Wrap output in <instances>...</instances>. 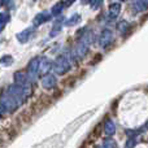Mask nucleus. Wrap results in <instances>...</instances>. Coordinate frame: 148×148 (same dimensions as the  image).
<instances>
[{
    "label": "nucleus",
    "mask_w": 148,
    "mask_h": 148,
    "mask_svg": "<svg viewBox=\"0 0 148 148\" xmlns=\"http://www.w3.org/2000/svg\"><path fill=\"white\" fill-rule=\"evenodd\" d=\"M1 4H3V3H0V5H1Z\"/></svg>",
    "instance_id": "19"
},
{
    "label": "nucleus",
    "mask_w": 148,
    "mask_h": 148,
    "mask_svg": "<svg viewBox=\"0 0 148 148\" xmlns=\"http://www.w3.org/2000/svg\"><path fill=\"white\" fill-rule=\"evenodd\" d=\"M120 12H121V3H118V1L112 3L109 5V10H108V18L110 21L116 20L118 17V14H120Z\"/></svg>",
    "instance_id": "7"
},
{
    "label": "nucleus",
    "mask_w": 148,
    "mask_h": 148,
    "mask_svg": "<svg viewBox=\"0 0 148 148\" xmlns=\"http://www.w3.org/2000/svg\"><path fill=\"white\" fill-rule=\"evenodd\" d=\"M87 51H88V46L82 43V42H78L77 46L74 47L72 51V57L75 61H79V60H82L87 55Z\"/></svg>",
    "instance_id": "2"
},
{
    "label": "nucleus",
    "mask_w": 148,
    "mask_h": 148,
    "mask_svg": "<svg viewBox=\"0 0 148 148\" xmlns=\"http://www.w3.org/2000/svg\"><path fill=\"white\" fill-rule=\"evenodd\" d=\"M52 17H53V14H52L51 12H48V10H43V12L38 13V14L35 16V18H34V25L40 26V25H43V23L51 21Z\"/></svg>",
    "instance_id": "5"
},
{
    "label": "nucleus",
    "mask_w": 148,
    "mask_h": 148,
    "mask_svg": "<svg viewBox=\"0 0 148 148\" xmlns=\"http://www.w3.org/2000/svg\"><path fill=\"white\" fill-rule=\"evenodd\" d=\"M103 148H117V143L113 139H107V140H104Z\"/></svg>",
    "instance_id": "16"
},
{
    "label": "nucleus",
    "mask_w": 148,
    "mask_h": 148,
    "mask_svg": "<svg viewBox=\"0 0 148 148\" xmlns=\"http://www.w3.org/2000/svg\"><path fill=\"white\" fill-rule=\"evenodd\" d=\"M9 21V13L8 12H0V31H3V29L5 27V25Z\"/></svg>",
    "instance_id": "13"
},
{
    "label": "nucleus",
    "mask_w": 148,
    "mask_h": 148,
    "mask_svg": "<svg viewBox=\"0 0 148 148\" xmlns=\"http://www.w3.org/2000/svg\"><path fill=\"white\" fill-rule=\"evenodd\" d=\"M42 86L46 90H53L57 86V81L56 77L53 74H46V75L42 78Z\"/></svg>",
    "instance_id": "6"
},
{
    "label": "nucleus",
    "mask_w": 148,
    "mask_h": 148,
    "mask_svg": "<svg viewBox=\"0 0 148 148\" xmlns=\"http://www.w3.org/2000/svg\"><path fill=\"white\" fill-rule=\"evenodd\" d=\"M79 21H81V16H79L78 13H75V14L70 16L69 18H66L64 23H65L66 26H74V25H77Z\"/></svg>",
    "instance_id": "11"
},
{
    "label": "nucleus",
    "mask_w": 148,
    "mask_h": 148,
    "mask_svg": "<svg viewBox=\"0 0 148 148\" xmlns=\"http://www.w3.org/2000/svg\"><path fill=\"white\" fill-rule=\"evenodd\" d=\"M104 133L107 134L108 136H112L113 134L116 133V125H114V122H113V120H110V118L105 120V122H104Z\"/></svg>",
    "instance_id": "9"
},
{
    "label": "nucleus",
    "mask_w": 148,
    "mask_h": 148,
    "mask_svg": "<svg viewBox=\"0 0 148 148\" xmlns=\"http://www.w3.org/2000/svg\"><path fill=\"white\" fill-rule=\"evenodd\" d=\"M34 33V27H29V29H25L23 31H21L20 34H17V39L21 42V43H25V42H27L29 39L31 38V35H33Z\"/></svg>",
    "instance_id": "8"
},
{
    "label": "nucleus",
    "mask_w": 148,
    "mask_h": 148,
    "mask_svg": "<svg viewBox=\"0 0 148 148\" xmlns=\"http://www.w3.org/2000/svg\"><path fill=\"white\" fill-rule=\"evenodd\" d=\"M129 29H130V23H129L127 21L122 20V21H120V22L117 23V30L121 31V33H125V31L129 30Z\"/></svg>",
    "instance_id": "14"
},
{
    "label": "nucleus",
    "mask_w": 148,
    "mask_h": 148,
    "mask_svg": "<svg viewBox=\"0 0 148 148\" xmlns=\"http://www.w3.org/2000/svg\"><path fill=\"white\" fill-rule=\"evenodd\" d=\"M72 68V61H70V55L69 53H62L56 59V61L53 62V72L59 75H64L65 73H68Z\"/></svg>",
    "instance_id": "1"
},
{
    "label": "nucleus",
    "mask_w": 148,
    "mask_h": 148,
    "mask_svg": "<svg viewBox=\"0 0 148 148\" xmlns=\"http://www.w3.org/2000/svg\"><path fill=\"white\" fill-rule=\"evenodd\" d=\"M40 62L42 57H34L27 65V74L30 78H34L35 75H38V73L40 72Z\"/></svg>",
    "instance_id": "4"
},
{
    "label": "nucleus",
    "mask_w": 148,
    "mask_h": 148,
    "mask_svg": "<svg viewBox=\"0 0 148 148\" xmlns=\"http://www.w3.org/2000/svg\"><path fill=\"white\" fill-rule=\"evenodd\" d=\"M113 42V33L109 29H105L100 33L99 35V46L100 48H107L110 43Z\"/></svg>",
    "instance_id": "3"
},
{
    "label": "nucleus",
    "mask_w": 148,
    "mask_h": 148,
    "mask_svg": "<svg viewBox=\"0 0 148 148\" xmlns=\"http://www.w3.org/2000/svg\"><path fill=\"white\" fill-rule=\"evenodd\" d=\"M133 8L135 12L146 10L148 9V1H135V3H133Z\"/></svg>",
    "instance_id": "12"
},
{
    "label": "nucleus",
    "mask_w": 148,
    "mask_h": 148,
    "mask_svg": "<svg viewBox=\"0 0 148 148\" xmlns=\"http://www.w3.org/2000/svg\"><path fill=\"white\" fill-rule=\"evenodd\" d=\"M62 9H64V5H62L61 3H59V4H56L53 8H52L51 13H52L53 16H57V14H60V13L62 12Z\"/></svg>",
    "instance_id": "15"
},
{
    "label": "nucleus",
    "mask_w": 148,
    "mask_h": 148,
    "mask_svg": "<svg viewBox=\"0 0 148 148\" xmlns=\"http://www.w3.org/2000/svg\"><path fill=\"white\" fill-rule=\"evenodd\" d=\"M52 66H53V64H51V61H49L48 59L42 57V62H40V72L42 73H47Z\"/></svg>",
    "instance_id": "10"
},
{
    "label": "nucleus",
    "mask_w": 148,
    "mask_h": 148,
    "mask_svg": "<svg viewBox=\"0 0 148 148\" xmlns=\"http://www.w3.org/2000/svg\"><path fill=\"white\" fill-rule=\"evenodd\" d=\"M126 144H127V146H126V148H131V147H134V146H135V144H136V139L133 136V138H130V139H129V140H127V143H126Z\"/></svg>",
    "instance_id": "17"
},
{
    "label": "nucleus",
    "mask_w": 148,
    "mask_h": 148,
    "mask_svg": "<svg viewBox=\"0 0 148 148\" xmlns=\"http://www.w3.org/2000/svg\"><path fill=\"white\" fill-rule=\"evenodd\" d=\"M101 1H90V5H91L92 9H97L99 7H101Z\"/></svg>",
    "instance_id": "18"
}]
</instances>
